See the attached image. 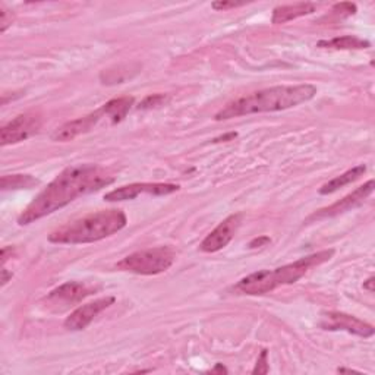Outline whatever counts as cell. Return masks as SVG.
Returning <instances> with one entry per match:
<instances>
[{"label":"cell","mask_w":375,"mask_h":375,"mask_svg":"<svg viewBox=\"0 0 375 375\" xmlns=\"http://www.w3.org/2000/svg\"><path fill=\"white\" fill-rule=\"evenodd\" d=\"M115 182V176L96 165H77L66 167L53 179L18 217L21 226L31 224L55 212L78 196L91 193Z\"/></svg>","instance_id":"cell-1"},{"label":"cell","mask_w":375,"mask_h":375,"mask_svg":"<svg viewBox=\"0 0 375 375\" xmlns=\"http://www.w3.org/2000/svg\"><path fill=\"white\" fill-rule=\"evenodd\" d=\"M315 94L317 87L312 84L265 88V90H260L227 103L219 113H216L214 119L220 122L248 115L288 110L312 100Z\"/></svg>","instance_id":"cell-2"},{"label":"cell","mask_w":375,"mask_h":375,"mask_svg":"<svg viewBox=\"0 0 375 375\" xmlns=\"http://www.w3.org/2000/svg\"><path fill=\"white\" fill-rule=\"evenodd\" d=\"M127 223L128 217L122 210H101L53 230L49 242L61 245L93 243L117 234Z\"/></svg>","instance_id":"cell-3"},{"label":"cell","mask_w":375,"mask_h":375,"mask_svg":"<svg viewBox=\"0 0 375 375\" xmlns=\"http://www.w3.org/2000/svg\"><path fill=\"white\" fill-rule=\"evenodd\" d=\"M334 253V249H326V251H319L312 255L303 257L295 262L277 267L274 270H261L253 273L241 279L235 286V291L243 295L257 296L273 292L274 289L280 288V286L293 284L305 276L311 269H314V267L330 261Z\"/></svg>","instance_id":"cell-4"},{"label":"cell","mask_w":375,"mask_h":375,"mask_svg":"<svg viewBox=\"0 0 375 375\" xmlns=\"http://www.w3.org/2000/svg\"><path fill=\"white\" fill-rule=\"evenodd\" d=\"M174 260L176 255L172 248L158 246L125 257L116 264V269L119 272H127L138 276H155L167 272Z\"/></svg>","instance_id":"cell-5"},{"label":"cell","mask_w":375,"mask_h":375,"mask_svg":"<svg viewBox=\"0 0 375 375\" xmlns=\"http://www.w3.org/2000/svg\"><path fill=\"white\" fill-rule=\"evenodd\" d=\"M96 292L93 286L82 281H66L59 288L53 289L46 298L44 305L50 312L61 314L70 308H74L77 303L82 302L85 298Z\"/></svg>","instance_id":"cell-6"},{"label":"cell","mask_w":375,"mask_h":375,"mask_svg":"<svg viewBox=\"0 0 375 375\" xmlns=\"http://www.w3.org/2000/svg\"><path fill=\"white\" fill-rule=\"evenodd\" d=\"M42 128V116L39 113H24L12 119L0 131L2 147L13 146L35 135Z\"/></svg>","instance_id":"cell-7"},{"label":"cell","mask_w":375,"mask_h":375,"mask_svg":"<svg viewBox=\"0 0 375 375\" xmlns=\"http://www.w3.org/2000/svg\"><path fill=\"white\" fill-rule=\"evenodd\" d=\"M181 189L179 185L174 184H131L125 185L117 189H113L104 195V200L109 203H117V201H128L135 200L139 195H154V196H163L170 195Z\"/></svg>","instance_id":"cell-8"},{"label":"cell","mask_w":375,"mask_h":375,"mask_svg":"<svg viewBox=\"0 0 375 375\" xmlns=\"http://www.w3.org/2000/svg\"><path fill=\"white\" fill-rule=\"evenodd\" d=\"M242 220H243L242 212H235V214H231V216L226 217L201 242V245H200L201 251L207 253V254H212V253H219L220 249L226 248L230 243V241L235 238L236 231L239 230V227L242 224Z\"/></svg>","instance_id":"cell-9"},{"label":"cell","mask_w":375,"mask_h":375,"mask_svg":"<svg viewBox=\"0 0 375 375\" xmlns=\"http://www.w3.org/2000/svg\"><path fill=\"white\" fill-rule=\"evenodd\" d=\"M321 327L331 331H346L349 334L360 336L364 338L372 337L375 330L371 324L365 323V321L356 318L353 315L345 314V312H327L321 321Z\"/></svg>","instance_id":"cell-10"},{"label":"cell","mask_w":375,"mask_h":375,"mask_svg":"<svg viewBox=\"0 0 375 375\" xmlns=\"http://www.w3.org/2000/svg\"><path fill=\"white\" fill-rule=\"evenodd\" d=\"M374 192V179L368 181L367 184H364L362 186L356 188L353 192H350L349 195L343 196L341 201H337L326 208H321L317 212H314L312 216L310 217V220H321V219H330L334 216H338V214L346 212L349 210H353L356 207H360L361 204H364V201L368 198V196Z\"/></svg>","instance_id":"cell-11"},{"label":"cell","mask_w":375,"mask_h":375,"mask_svg":"<svg viewBox=\"0 0 375 375\" xmlns=\"http://www.w3.org/2000/svg\"><path fill=\"white\" fill-rule=\"evenodd\" d=\"M115 300V296H106L85 303V305L77 308L74 312H70V315L65 319V329L70 331H81L87 329L98 314L112 307Z\"/></svg>","instance_id":"cell-12"},{"label":"cell","mask_w":375,"mask_h":375,"mask_svg":"<svg viewBox=\"0 0 375 375\" xmlns=\"http://www.w3.org/2000/svg\"><path fill=\"white\" fill-rule=\"evenodd\" d=\"M103 117H106V116H104L103 109L100 107L98 110H96L90 115L63 123L62 127H59L55 132L51 134V139L56 141V142L72 141L80 135L90 132Z\"/></svg>","instance_id":"cell-13"},{"label":"cell","mask_w":375,"mask_h":375,"mask_svg":"<svg viewBox=\"0 0 375 375\" xmlns=\"http://www.w3.org/2000/svg\"><path fill=\"white\" fill-rule=\"evenodd\" d=\"M315 12V5L314 4H296V5H284V6H277L273 11L272 23L274 25L291 23L298 18L307 16Z\"/></svg>","instance_id":"cell-14"},{"label":"cell","mask_w":375,"mask_h":375,"mask_svg":"<svg viewBox=\"0 0 375 375\" xmlns=\"http://www.w3.org/2000/svg\"><path fill=\"white\" fill-rule=\"evenodd\" d=\"M365 172H367V166H364V165L355 166V167L349 169L348 172L342 173L341 176H336L334 179H331L327 184H324L323 186L319 188V193L321 195H329V193H333V192H336L338 189H342L343 186L350 185L355 181H358L361 176H364Z\"/></svg>","instance_id":"cell-15"},{"label":"cell","mask_w":375,"mask_h":375,"mask_svg":"<svg viewBox=\"0 0 375 375\" xmlns=\"http://www.w3.org/2000/svg\"><path fill=\"white\" fill-rule=\"evenodd\" d=\"M134 103H135L134 97H120V98H113L110 101H107L106 104L101 106V109L104 112V116L109 117L112 123L116 125L127 117Z\"/></svg>","instance_id":"cell-16"},{"label":"cell","mask_w":375,"mask_h":375,"mask_svg":"<svg viewBox=\"0 0 375 375\" xmlns=\"http://www.w3.org/2000/svg\"><path fill=\"white\" fill-rule=\"evenodd\" d=\"M317 46L331 50H362L371 47V43L364 39L355 37V35H343V37H336L333 40H321Z\"/></svg>","instance_id":"cell-17"},{"label":"cell","mask_w":375,"mask_h":375,"mask_svg":"<svg viewBox=\"0 0 375 375\" xmlns=\"http://www.w3.org/2000/svg\"><path fill=\"white\" fill-rule=\"evenodd\" d=\"M39 185V181L31 174H5L0 179V188L2 191L11 189H31Z\"/></svg>","instance_id":"cell-18"},{"label":"cell","mask_w":375,"mask_h":375,"mask_svg":"<svg viewBox=\"0 0 375 375\" xmlns=\"http://www.w3.org/2000/svg\"><path fill=\"white\" fill-rule=\"evenodd\" d=\"M170 100V97L167 94H151L148 97H146L138 104V109L139 110H150V109H155V107L160 106H165L167 101Z\"/></svg>","instance_id":"cell-19"},{"label":"cell","mask_w":375,"mask_h":375,"mask_svg":"<svg viewBox=\"0 0 375 375\" xmlns=\"http://www.w3.org/2000/svg\"><path fill=\"white\" fill-rule=\"evenodd\" d=\"M331 12L336 16L346 18V16H350V15H355L356 13V5L355 4H349V2L337 4V5L333 6V11Z\"/></svg>","instance_id":"cell-20"},{"label":"cell","mask_w":375,"mask_h":375,"mask_svg":"<svg viewBox=\"0 0 375 375\" xmlns=\"http://www.w3.org/2000/svg\"><path fill=\"white\" fill-rule=\"evenodd\" d=\"M13 13L12 11H9L4 4L0 5V30L2 32H5L13 23Z\"/></svg>","instance_id":"cell-21"},{"label":"cell","mask_w":375,"mask_h":375,"mask_svg":"<svg viewBox=\"0 0 375 375\" xmlns=\"http://www.w3.org/2000/svg\"><path fill=\"white\" fill-rule=\"evenodd\" d=\"M267 358H269V352L264 349L260 355V358L257 361V365H255L253 374H267L269 372V362H267Z\"/></svg>","instance_id":"cell-22"},{"label":"cell","mask_w":375,"mask_h":375,"mask_svg":"<svg viewBox=\"0 0 375 375\" xmlns=\"http://www.w3.org/2000/svg\"><path fill=\"white\" fill-rule=\"evenodd\" d=\"M241 6H245L243 2H224V0H222V2H214L211 5V8L214 11H229V9H235V8H241Z\"/></svg>","instance_id":"cell-23"},{"label":"cell","mask_w":375,"mask_h":375,"mask_svg":"<svg viewBox=\"0 0 375 375\" xmlns=\"http://www.w3.org/2000/svg\"><path fill=\"white\" fill-rule=\"evenodd\" d=\"M270 238L269 236H261V238H255L254 241H251L249 243V248H260V246H265L267 243H270Z\"/></svg>","instance_id":"cell-24"},{"label":"cell","mask_w":375,"mask_h":375,"mask_svg":"<svg viewBox=\"0 0 375 375\" xmlns=\"http://www.w3.org/2000/svg\"><path fill=\"white\" fill-rule=\"evenodd\" d=\"M12 279V273H9L5 267L2 269V288H5V286L8 284V281Z\"/></svg>","instance_id":"cell-25"},{"label":"cell","mask_w":375,"mask_h":375,"mask_svg":"<svg viewBox=\"0 0 375 375\" xmlns=\"http://www.w3.org/2000/svg\"><path fill=\"white\" fill-rule=\"evenodd\" d=\"M364 289H367L368 292H374V277H369L365 283H364Z\"/></svg>","instance_id":"cell-26"},{"label":"cell","mask_w":375,"mask_h":375,"mask_svg":"<svg viewBox=\"0 0 375 375\" xmlns=\"http://www.w3.org/2000/svg\"><path fill=\"white\" fill-rule=\"evenodd\" d=\"M236 136H238L236 132H231V134H229V135H223L222 138H217V139H214V141H230V139H234V138H236Z\"/></svg>","instance_id":"cell-27"},{"label":"cell","mask_w":375,"mask_h":375,"mask_svg":"<svg viewBox=\"0 0 375 375\" xmlns=\"http://www.w3.org/2000/svg\"><path fill=\"white\" fill-rule=\"evenodd\" d=\"M211 372H227V371H226V369H224V368H223V367L219 364V365H217L216 368H214Z\"/></svg>","instance_id":"cell-28"}]
</instances>
